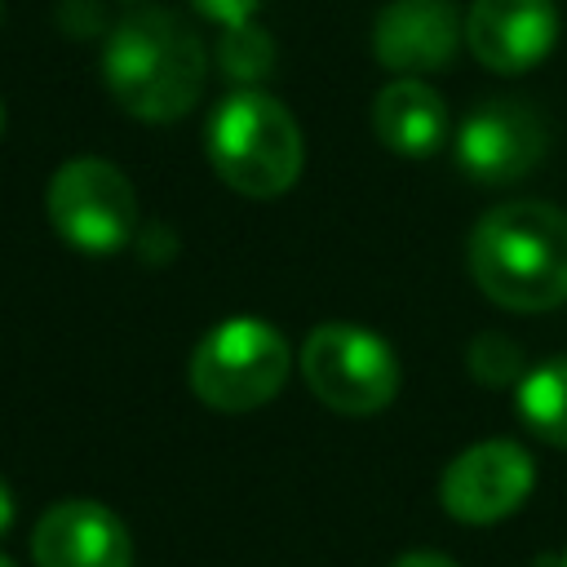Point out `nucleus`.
<instances>
[{"instance_id": "f257e3e1", "label": "nucleus", "mask_w": 567, "mask_h": 567, "mask_svg": "<svg viewBox=\"0 0 567 567\" xmlns=\"http://www.w3.org/2000/svg\"><path fill=\"white\" fill-rule=\"evenodd\" d=\"M470 279L487 301L540 315L567 301V213L540 199L487 208L465 244Z\"/></svg>"}, {"instance_id": "f03ea898", "label": "nucleus", "mask_w": 567, "mask_h": 567, "mask_svg": "<svg viewBox=\"0 0 567 567\" xmlns=\"http://www.w3.org/2000/svg\"><path fill=\"white\" fill-rule=\"evenodd\" d=\"M208 53L199 31L173 9L124 13L102 44V80L115 106L146 124H173L195 111Z\"/></svg>"}, {"instance_id": "7ed1b4c3", "label": "nucleus", "mask_w": 567, "mask_h": 567, "mask_svg": "<svg viewBox=\"0 0 567 567\" xmlns=\"http://www.w3.org/2000/svg\"><path fill=\"white\" fill-rule=\"evenodd\" d=\"M204 155L235 195L275 199L301 177L306 142L279 97L257 84H239L213 106L204 128Z\"/></svg>"}, {"instance_id": "20e7f679", "label": "nucleus", "mask_w": 567, "mask_h": 567, "mask_svg": "<svg viewBox=\"0 0 567 567\" xmlns=\"http://www.w3.org/2000/svg\"><path fill=\"white\" fill-rule=\"evenodd\" d=\"M288 372H292V346L284 341V332L266 319L235 315L199 337V346L190 350L186 381L204 408L239 416L266 408L284 390Z\"/></svg>"}, {"instance_id": "39448f33", "label": "nucleus", "mask_w": 567, "mask_h": 567, "mask_svg": "<svg viewBox=\"0 0 567 567\" xmlns=\"http://www.w3.org/2000/svg\"><path fill=\"white\" fill-rule=\"evenodd\" d=\"M310 394L341 416H377L399 394V359L381 332L359 323H319L301 346Z\"/></svg>"}, {"instance_id": "423d86ee", "label": "nucleus", "mask_w": 567, "mask_h": 567, "mask_svg": "<svg viewBox=\"0 0 567 567\" xmlns=\"http://www.w3.org/2000/svg\"><path fill=\"white\" fill-rule=\"evenodd\" d=\"M49 226L80 252L106 257L120 252L137 230V195L133 182L102 155H75L58 164L44 186Z\"/></svg>"}, {"instance_id": "0eeeda50", "label": "nucleus", "mask_w": 567, "mask_h": 567, "mask_svg": "<svg viewBox=\"0 0 567 567\" xmlns=\"http://www.w3.org/2000/svg\"><path fill=\"white\" fill-rule=\"evenodd\" d=\"M536 461L514 439H483L452 456V465L439 478L443 509L465 527H492L505 523L532 492Z\"/></svg>"}, {"instance_id": "6e6552de", "label": "nucleus", "mask_w": 567, "mask_h": 567, "mask_svg": "<svg viewBox=\"0 0 567 567\" xmlns=\"http://www.w3.org/2000/svg\"><path fill=\"white\" fill-rule=\"evenodd\" d=\"M545 124L527 102H483L465 115L456 133L461 168L483 186H509L527 177L545 155Z\"/></svg>"}, {"instance_id": "1a4fd4ad", "label": "nucleus", "mask_w": 567, "mask_h": 567, "mask_svg": "<svg viewBox=\"0 0 567 567\" xmlns=\"http://www.w3.org/2000/svg\"><path fill=\"white\" fill-rule=\"evenodd\" d=\"M558 40L554 0H474L465 13L470 53L496 75H523L549 58Z\"/></svg>"}, {"instance_id": "9d476101", "label": "nucleus", "mask_w": 567, "mask_h": 567, "mask_svg": "<svg viewBox=\"0 0 567 567\" xmlns=\"http://www.w3.org/2000/svg\"><path fill=\"white\" fill-rule=\"evenodd\" d=\"M465 18L452 0H390L372 22V53L385 71L430 75L456 58Z\"/></svg>"}, {"instance_id": "9b49d317", "label": "nucleus", "mask_w": 567, "mask_h": 567, "mask_svg": "<svg viewBox=\"0 0 567 567\" xmlns=\"http://www.w3.org/2000/svg\"><path fill=\"white\" fill-rule=\"evenodd\" d=\"M35 567H133V536L97 501H58L31 527Z\"/></svg>"}, {"instance_id": "f8f14e48", "label": "nucleus", "mask_w": 567, "mask_h": 567, "mask_svg": "<svg viewBox=\"0 0 567 567\" xmlns=\"http://www.w3.org/2000/svg\"><path fill=\"white\" fill-rule=\"evenodd\" d=\"M372 133L385 142V151L403 159H425L447 137V102L416 75L390 80L372 97Z\"/></svg>"}, {"instance_id": "ddd939ff", "label": "nucleus", "mask_w": 567, "mask_h": 567, "mask_svg": "<svg viewBox=\"0 0 567 567\" xmlns=\"http://www.w3.org/2000/svg\"><path fill=\"white\" fill-rule=\"evenodd\" d=\"M518 416L549 447H567V354L523 372V381H518Z\"/></svg>"}, {"instance_id": "4468645a", "label": "nucleus", "mask_w": 567, "mask_h": 567, "mask_svg": "<svg viewBox=\"0 0 567 567\" xmlns=\"http://www.w3.org/2000/svg\"><path fill=\"white\" fill-rule=\"evenodd\" d=\"M217 66H221V75L235 80V84H261V80L275 71V40H270L257 22L221 27Z\"/></svg>"}, {"instance_id": "2eb2a0df", "label": "nucleus", "mask_w": 567, "mask_h": 567, "mask_svg": "<svg viewBox=\"0 0 567 567\" xmlns=\"http://www.w3.org/2000/svg\"><path fill=\"white\" fill-rule=\"evenodd\" d=\"M470 372L483 385H518L523 381V354L518 346H509L501 332H483L470 346Z\"/></svg>"}, {"instance_id": "dca6fc26", "label": "nucleus", "mask_w": 567, "mask_h": 567, "mask_svg": "<svg viewBox=\"0 0 567 567\" xmlns=\"http://www.w3.org/2000/svg\"><path fill=\"white\" fill-rule=\"evenodd\" d=\"M204 18H213L217 27H239V22H252L257 4L261 0H190Z\"/></svg>"}, {"instance_id": "f3484780", "label": "nucleus", "mask_w": 567, "mask_h": 567, "mask_svg": "<svg viewBox=\"0 0 567 567\" xmlns=\"http://www.w3.org/2000/svg\"><path fill=\"white\" fill-rule=\"evenodd\" d=\"M390 567H461V563H452V558L439 554V549H408V554H399Z\"/></svg>"}, {"instance_id": "a211bd4d", "label": "nucleus", "mask_w": 567, "mask_h": 567, "mask_svg": "<svg viewBox=\"0 0 567 567\" xmlns=\"http://www.w3.org/2000/svg\"><path fill=\"white\" fill-rule=\"evenodd\" d=\"M13 527V492H9V483L0 478V536Z\"/></svg>"}, {"instance_id": "6ab92c4d", "label": "nucleus", "mask_w": 567, "mask_h": 567, "mask_svg": "<svg viewBox=\"0 0 567 567\" xmlns=\"http://www.w3.org/2000/svg\"><path fill=\"white\" fill-rule=\"evenodd\" d=\"M0 567H18V563H13V558H9V554H0Z\"/></svg>"}, {"instance_id": "aec40b11", "label": "nucleus", "mask_w": 567, "mask_h": 567, "mask_svg": "<svg viewBox=\"0 0 567 567\" xmlns=\"http://www.w3.org/2000/svg\"><path fill=\"white\" fill-rule=\"evenodd\" d=\"M0 133H4V102H0Z\"/></svg>"}, {"instance_id": "412c9836", "label": "nucleus", "mask_w": 567, "mask_h": 567, "mask_svg": "<svg viewBox=\"0 0 567 567\" xmlns=\"http://www.w3.org/2000/svg\"><path fill=\"white\" fill-rule=\"evenodd\" d=\"M563 567H567V558H563Z\"/></svg>"}]
</instances>
